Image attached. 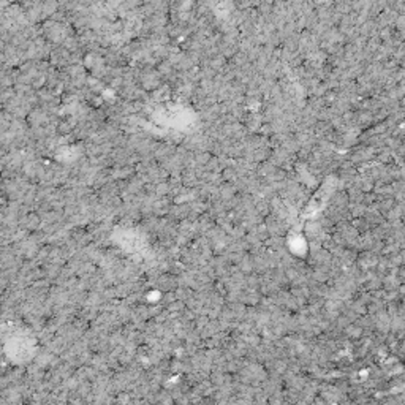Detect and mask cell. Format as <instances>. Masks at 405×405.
Instances as JSON below:
<instances>
[{
	"mask_svg": "<svg viewBox=\"0 0 405 405\" xmlns=\"http://www.w3.org/2000/svg\"><path fill=\"white\" fill-rule=\"evenodd\" d=\"M60 8H62V5H60L57 0H43L42 2V11L46 19H49L52 15H56Z\"/></svg>",
	"mask_w": 405,
	"mask_h": 405,
	"instance_id": "obj_1",
	"label": "cell"
}]
</instances>
